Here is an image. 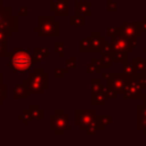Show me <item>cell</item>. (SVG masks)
I'll list each match as a JSON object with an SVG mask.
<instances>
[{
	"instance_id": "1",
	"label": "cell",
	"mask_w": 146,
	"mask_h": 146,
	"mask_svg": "<svg viewBox=\"0 0 146 146\" xmlns=\"http://www.w3.org/2000/svg\"><path fill=\"white\" fill-rule=\"evenodd\" d=\"M7 58L8 67L15 73H26L33 65V58L32 55L29 54L27 48L15 47Z\"/></svg>"
},
{
	"instance_id": "2",
	"label": "cell",
	"mask_w": 146,
	"mask_h": 146,
	"mask_svg": "<svg viewBox=\"0 0 146 146\" xmlns=\"http://www.w3.org/2000/svg\"><path fill=\"white\" fill-rule=\"evenodd\" d=\"M24 87L29 94H43L49 88V75L44 73L43 68H35L24 80Z\"/></svg>"
},
{
	"instance_id": "3",
	"label": "cell",
	"mask_w": 146,
	"mask_h": 146,
	"mask_svg": "<svg viewBox=\"0 0 146 146\" xmlns=\"http://www.w3.org/2000/svg\"><path fill=\"white\" fill-rule=\"evenodd\" d=\"M18 30L17 18L13 16V7L3 6L0 1V31L7 32L10 36Z\"/></svg>"
},
{
	"instance_id": "4",
	"label": "cell",
	"mask_w": 146,
	"mask_h": 146,
	"mask_svg": "<svg viewBox=\"0 0 146 146\" xmlns=\"http://www.w3.org/2000/svg\"><path fill=\"white\" fill-rule=\"evenodd\" d=\"M49 127L56 136H63L70 130V115L65 114L64 111H55L49 116Z\"/></svg>"
},
{
	"instance_id": "5",
	"label": "cell",
	"mask_w": 146,
	"mask_h": 146,
	"mask_svg": "<svg viewBox=\"0 0 146 146\" xmlns=\"http://www.w3.org/2000/svg\"><path fill=\"white\" fill-rule=\"evenodd\" d=\"M59 26H60L59 22L56 21L54 17L41 16L39 18L38 32L42 38H57L59 36V30H60Z\"/></svg>"
},
{
	"instance_id": "6",
	"label": "cell",
	"mask_w": 146,
	"mask_h": 146,
	"mask_svg": "<svg viewBox=\"0 0 146 146\" xmlns=\"http://www.w3.org/2000/svg\"><path fill=\"white\" fill-rule=\"evenodd\" d=\"M120 31L130 40L132 47L137 44V38L143 35V26L139 22H123Z\"/></svg>"
},
{
	"instance_id": "7",
	"label": "cell",
	"mask_w": 146,
	"mask_h": 146,
	"mask_svg": "<svg viewBox=\"0 0 146 146\" xmlns=\"http://www.w3.org/2000/svg\"><path fill=\"white\" fill-rule=\"evenodd\" d=\"M112 47L114 51H121V52H127V54L130 52L133 48L130 40L120 31V29L117 30L116 34L112 36Z\"/></svg>"
},
{
	"instance_id": "8",
	"label": "cell",
	"mask_w": 146,
	"mask_h": 146,
	"mask_svg": "<svg viewBox=\"0 0 146 146\" xmlns=\"http://www.w3.org/2000/svg\"><path fill=\"white\" fill-rule=\"evenodd\" d=\"M104 78L106 79V86L114 89L117 94H122L123 89L125 88L128 78H125L123 74H105Z\"/></svg>"
},
{
	"instance_id": "9",
	"label": "cell",
	"mask_w": 146,
	"mask_h": 146,
	"mask_svg": "<svg viewBox=\"0 0 146 146\" xmlns=\"http://www.w3.org/2000/svg\"><path fill=\"white\" fill-rule=\"evenodd\" d=\"M96 115L95 111H75V124H78L81 130H86L88 125L95 122Z\"/></svg>"
},
{
	"instance_id": "10",
	"label": "cell",
	"mask_w": 146,
	"mask_h": 146,
	"mask_svg": "<svg viewBox=\"0 0 146 146\" xmlns=\"http://www.w3.org/2000/svg\"><path fill=\"white\" fill-rule=\"evenodd\" d=\"M49 10L55 16H68L70 15V0H51L49 2Z\"/></svg>"
},
{
	"instance_id": "11",
	"label": "cell",
	"mask_w": 146,
	"mask_h": 146,
	"mask_svg": "<svg viewBox=\"0 0 146 146\" xmlns=\"http://www.w3.org/2000/svg\"><path fill=\"white\" fill-rule=\"evenodd\" d=\"M91 41V52H100L104 43H106V39L102 36L99 32H92L90 35Z\"/></svg>"
},
{
	"instance_id": "12",
	"label": "cell",
	"mask_w": 146,
	"mask_h": 146,
	"mask_svg": "<svg viewBox=\"0 0 146 146\" xmlns=\"http://www.w3.org/2000/svg\"><path fill=\"white\" fill-rule=\"evenodd\" d=\"M49 57H50V55H49V48L48 47H44V48L35 47V48H33V52H32L33 62L41 63L44 58H49Z\"/></svg>"
},
{
	"instance_id": "13",
	"label": "cell",
	"mask_w": 146,
	"mask_h": 146,
	"mask_svg": "<svg viewBox=\"0 0 146 146\" xmlns=\"http://www.w3.org/2000/svg\"><path fill=\"white\" fill-rule=\"evenodd\" d=\"M90 7H91L90 1H76L75 2V15H81L84 17L89 16Z\"/></svg>"
},
{
	"instance_id": "14",
	"label": "cell",
	"mask_w": 146,
	"mask_h": 146,
	"mask_svg": "<svg viewBox=\"0 0 146 146\" xmlns=\"http://www.w3.org/2000/svg\"><path fill=\"white\" fill-rule=\"evenodd\" d=\"M112 122L111 115H96L95 123L98 128V130H105Z\"/></svg>"
},
{
	"instance_id": "15",
	"label": "cell",
	"mask_w": 146,
	"mask_h": 146,
	"mask_svg": "<svg viewBox=\"0 0 146 146\" xmlns=\"http://www.w3.org/2000/svg\"><path fill=\"white\" fill-rule=\"evenodd\" d=\"M138 129H146V103L138 106Z\"/></svg>"
},
{
	"instance_id": "16",
	"label": "cell",
	"mask_w": 146,
	"mask_h": 146,
	"mask_svg": "<svg viewBox=\"0 0 146 146\" xmlns=\"http://www.w3.org/2000/svg\"><path fill=\"white\" fill-rule=\"evenodd\" d=\"M27 97H29V91L26 90L24 84H15L13 87V98L14 99H17V98L27 99Z\"/></svg>"
},
{
	"instance_id": "17",
	"label": "cell",
	"mask_w": 146,
	"mask_h": 146,
	"mask_svg": "<svg viewBox=\"0 0 146 146\" xmlns=\"http://www.w3.org/2000/svg\"><path fill=\"white\" fill-rule=\"evenodd\" d=\"M27 112L30 114V119L32 120H43V111L40 108L39 105H30L27 108Z\"/></svg>"
},
{
	"instance_id": "18",
	"label": "cell",
	"mask_w": 146,
	"mask_h": 146,
	"mask_svg": "<svg viewBox=\"0 0 146 146\" xmlns=\"http://www.w3.org/2000/svg\"><path fill=\"white\" fill-rule=\"evenodd\" d=\"M122 74L125 78H137L136 70H135L133 64L132 63H127V62L122 63Z\"/></svg>"
},
{
	"instance_id": "19",
	"label": "cell",
	"mask_w": 146,
	"mask_h": 146,
	"mask_svg": "<svg viewBox=\"0 0 146 146\" xmlns=\"http://www.w3.org/2000/svg\"><path fill=\"white\" fill-rule=\"evenodd\" d=\"M86 67H87V71L89 73H100V71H102V66L99 64V59H97L95 57L91 58L90 63L86 64Z\"/></svg>"
},
{
	"instance_id": "20",
	"label": "cell",
	"mask_w": 146,
	"mask_h": 146,
	"mask_svg": "<svg viewBox=\"0 0 146 146\" xmlns=\"http://www.w3.org/2000/svg\"><path fill=\"white\" fill-rule=\"evenodd\" d=\"M107 97L103 90L91 94V104H106Z\"/></svg>"
},
{
	"instance_id": "21",
	"label": "cell",
	"mask_w": 146,
	"mask_h": 146,
	"mask_svg": "<svg viewBox=\"0 0 146 146\" xmlns=\"http://www.w3.org/2000/svg\"><path fill=\"white\" fill-rule=\"evenodd\" d=\"M86 17L81 16V15H75L74 17L70 18V25L71 26H75V27H80V26H84L86 25Z\"/></svg>"
},
{
	"instance_id": "22",
	"label": "cell",
	"mask_w": 146,
	"mask_h": 146,
	"mask_svg": "<svg viewBox=\"0 0 146 146\" xmlns=\"http://www.w3.org/2000/svg\"><path fill=\"white\" fill-rule=\"evenodd\" d=\"M80 50H81L82 52H91V41H90V36H89V38L81 39V41H80Z\"/></svg>"
},
{
	"instance_id": "23",
	"label": "cell",
	"mask_w": 146,
	"mask_h": 146,
	"mask_svg": "<svg viewBox=\"0 0 146 146\" xmlns=\"http://www.w3.org/2000/svg\"><path fill=\"white\" fill-rule=\"evenodd\" d=\"M113 62L115 63H124L127 62V52H121V51H114L112 55Z\"/></svg>"
},
{
	"instance_id": "24",
	"label": "cell",
	"mask_w": 146,
	"mask_h": 146,
	"mask_svg": "<svg viewBox=\"0 0 146 146\" xmlns=\"http://www.w3.org/2000/svg\"><path fill=\"white\" fill-rule=\"evenodd\" d=\"M90 89H91V94H94V92H98V91L103 90L102 81H100L99 79H92V80H91Z\"/></svg>"
},
{
	"instance_id": "25",
	"label": "cell",
	"mask_w": 146,
	"mask_h": 146,
	"mask_svg": "<svg viewBox=\"0 0 146 146\" xmlns=\"http://www.w3.org/2000/svg\"><path fill=\"white\" fill-rule=\"evenodd\" d=\"M54 47H55L56 52L59 55V57L64 58V56H65V43L64 42H55Z\"/></svg>"
},
{
	"instance_id": "26",
	"label": "cell",
	"mask_w": 146,
	"mask_h": 146,
	"mask_svg": "<svg viewBox=\"0 0 146 146\" xmlns=\"http://www.w3.org/2000/svg\"><path fill=\"white\" fill-rule=\"evenodd\" d=\"M65 73H70L75 67V58H65Z\"/></svg>"
},
{
	"instance_id": "27",
	"label": "cell",
	"mask_w": 146,
	"mask_h": 146,
	"mask_svg": "<svg viewBox=\"0 0 146 146\" xmlns=\"http://www.w3.org/2000/svg\"><path fill=\"white\" fill-rule=\"evenodd\" d=\"M6 98H7V84L2 82L0 84V104H2Z\"/></svg>"
},
{
	"instance_id": "28",
	"label": "cell",
	"mask_w": 146,
	"mask_h": 146,
	"mask_svg": "<svg viewBox=\"0 0 146 146\" xmlns=\"http://www.w3.org/2000/svg\"><path fill=\"white\" fill-rule=\"evenodd\" d=\"M86 133L88 135V136H92V135H95L96 133V131H98V128H97V125H96V123L94 122V123H91L90 125H88L87 128H86Z\"/></svg>"
},
{
	"instance_id": "29",
	"label": "cell",
	"mask_w": 146,
	"mask_h": 146,
	"mask_svg": "<svg viewBox=\"0 0 146 146\" xmlns=\"http://www.w3.org/2000/svg\"><path fill=\"white\" fill-rule=\"evenodd\" d=\"M8 55H9V51H8V48H7V43L0 42V58L8 57Z\"/></svg>"
},
{
	"instance_id": "30",
	"label": "cell",
	"mask_w": 146,
	"mask_h": 146,
	"mask_svg": "<svg viewBox=\"0 0 146 146\" xmlns=\"http://www.w3.org/2000/svg\"><path fill=\"white\" fill-rule=\"evenodd\" d=\"M117 30H119V27H115V26H108V27L106 29V34H107V36H110V38L114 36V35L116 34Z\"/></svg>"
},
{
	"instance_id": "31",
	"label": "cell",
	"mask_w": 146,
	"mask_h": 146,
	"mask_svg": "<svg viewBox=\"0 0 146 146\" xmlns=\"http://www.w3.org/2000/svg\"><path fill=\"white\" fill-rule=\"evenodd\" d=\"M18 16H22V17H25V16H29V9L26 6H22L18 8V13H17Z\"/></svg>"
},
{
	"instance_id": "32",
	"label": "cell",
	"mask_w": 146,
	"mask_h": 146,
	"mask_svg": "<svg viewBox=\"0 0 146 146\" xmlns=\"http://www.w3.org/2000/svg\"><path fill=\"white\" fill-rule=\"evenodd\" d=\"M106 10L112 11V10H116V1H107L106 2Z\"/></svg>"
},
{
	"instance_id": "33",
	"label": "cell",
	"mask_w": 146,
	"mask_h": 146,
	"mask_svg": "<svg viewBox=\"0 0 146 146\" xmlns=\"http://www.w3.org/2000/svg\"><path fill=\"white\" fill-rule=\"evenodd\" d=\"M65 75V71L60 67H56L55 68V78H58V79H63Z\"/></svg>"
},
{
	"instance_id": "34",
	"label": "cell",
	"mask_w": 146,
	"mask_h": 146,
	"mask_svg": "<svg viewBox=\"0 0 146 146\" xmlns=\"http://www.w3.org/2000/svg\"><path fill=\"white\" fill-rule=\"evenodd\" d=\"M9 34L7 32H3V31H0V42L2 43H8V39H9Z\"/></svg>"
},
{
	"instance_id": "35",
	"label": "cell",
	"mask_w": 146,
	"mask_h": 146,
	"mask_svg": "<svg viewBox=\"0 0 146 146\" xmlns=\"http://www.w3.org/2000/svg\"><path fill=\"white\" fill-rule=\"evenodd\" d=\"M141 26H143V31H146V17H144L141 22Z\"/></svg>"
},
{
	"instance_id": "36",
	"label": "cell",
	"mask_w": 146,
	"mask_h": 146,
	"mask_svg": "<svg viewBox=\"0 0 146 146\" xmlns=\"http://www.w3.org/2000/svg\"><path fill=\"white\" fill-rule=\"evenodd\" d=\"M1 83H2V74L0 73V84H1Z\"/></svg>"
},
{
	"instance_id": "37",
	"label": "cell",
	"mask_w": 146,
	"mask_h": 146,
	"mask_svg": "<svg viewBox=\"0 0 146 146\" xmlns=\"http://www.w3.org/2000/svg\"><path fill=\"white\" fill-rule=\"evenodd\" d=\"M143 97H144V103H146V95H145V96H143Z\"/></svg>"
}]
</instances>
